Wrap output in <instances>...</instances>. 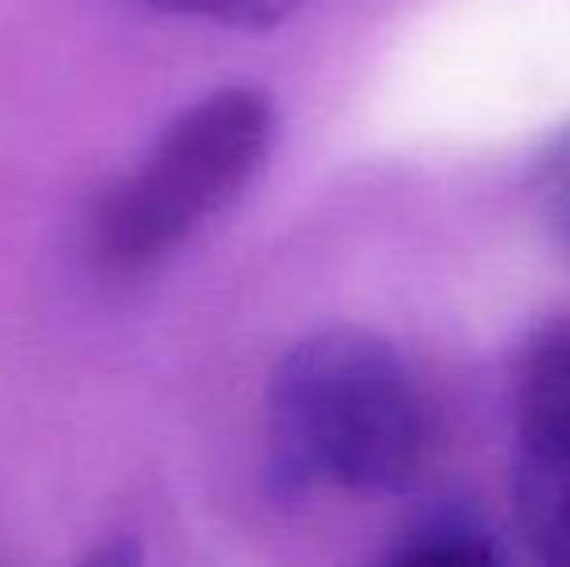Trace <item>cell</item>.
<instances>
[{
  "label": "cell",
  "instance_id": "cell-1",
  "mask_svg": "<svg viewBox=\"0 0 570 567\" xmlns=\"http://www.w3.org/2000/svg\"><path fill=\"white\" fill-rule=\"evenodd\" d=\"M431 439L435 417L412 365L368 331L311 334L272 373L264 478L276 501L400 493L428 467Z\"/></svg>",
  "mask_w": 570,
  "mask_h": 567
},
{
  "label": "cell",
  "instance_id": "cell-2",
  "mask_svg": "<svg viewBox=\"0 0 570 567\" xmlns=\"http://www.w3.org/2000/svg\"><path fill=\"white\" fill-rule=\"evenodd\" d=\"M276 137L264 90L226 86L183 109L90 206L86 250L109 276H144L175 257L256 179Z\"/></svg>",
  "mask_w": 570,
  "mask_h": 567
},
{
  "label": "cell",
  "instance_id": "cell-3",
  "mask_svg": "<svg viewBox=\"0 0 570 567\" xmlns=\"http://www.w3.org/2000/svg\"><path fill=\"white\" fill-rule=\"evenodd\" d=\"M512 412L524 451L570 459V315L532 334L512 378Z\"/></svg>",
  "mask_w": 570,
  "mask_h": 567
},
{
  "label": "cell",
  "instance_id": "cell-4",
  "mask_svg": "<svg viewBox=\"0 0 570 567\" xmlns=\"http://www.w3.org/2000/svg\"><path fill=\"white\" fill-rule=\"evenodd\" d=\"M509 498L520 545L535 560L570 567V459L520 447Z\"/></svg>",
  "mask_w": 570,
  "mask_h": 567
},
{
  "label": "cell",
  "instance_id": "cell-5",
  "mask_svg": "<svg viewBox=\"0 0 570 567\" xmlns=\"http://www.w3.org/2000/svg\"><path fill=\"white\" fill-rule=\"evenodd\" d=\"M389 564L400 567H493L504 564V540L470 506H431L392 537Z\"/></svg>",
  "mask_w": 570,
  "mask_h": 567
},
{
  "label": "cell",
  "instance_id": "cell-6",
  "mask_svg": "<svg viewBox=\"0 0 570 567\" xmlns=\"http://www.w3.org/2000/svg\"><path fill=\"white\" fill-rule=\"evenodd\" d=\"M532 198L551 242L570 257V129L543 148L532 172Z\"/></svg>",
  "mask_w": 570,
  "mask_h": 567
},
{
  "label": "cell",
  "instance_id": "cell-7",
  "mask_svg": "<svg viewBox=\"0 0 570 567\" xmlns=\"http://www.w3.org/2000/svg\"><path fill=\"white\" fill-rule=\"evenodd\" d=\"M144 4L159 8V12L210 20V23H222V28L264 31V28L284 23L303 0H144Z\"/></svg>",
  "mask_w": 570,
  "mask_h": 567
}]
</instances>
